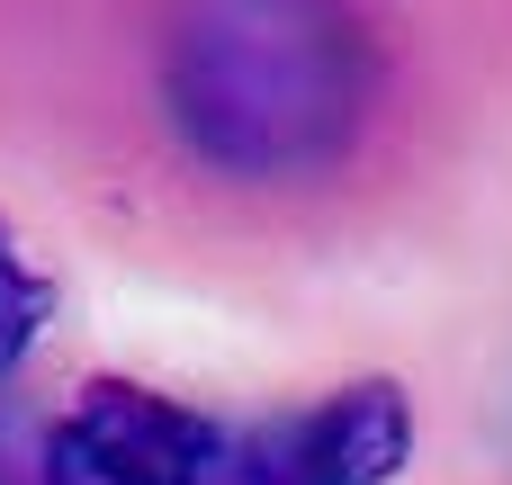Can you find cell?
<instances>
[{
    "instance_id": "1",
    "label": "cell",
    "mask_w": 512,
    "mask_h": 485,
    "mask_svg": "<svg viewBox=\"0 0 512 485\" xmlns=\"http://www.w3.org/2000/svg\"><path fill=\"white\" fill-rule=\"evenodd\" d=\"M369 36L342 0H180L162 90L180 144L225 180H306L369 117Z\"/></svg>"
},
{
    "instance_id": "3",
    "label": "cell",
    "mask_w": 512,
    "mask_h": 485,
    "mask_svg": "<svg viewBox=\"0 0 512 485\" xmlns=\"http://www.w3.org/2000/svg\"><path fill=\"white\" fill-rule=\"evenodd\" d=\"M414 459V405L396 378H351L333 405L216 450L207 485H396Z\"/></svg>"
},
{
    "instance_id": "2",
    "label": "cell",
    "mask_w": 512,
    "mask_h": 485,
    "mask_svg": "<svg viewBox=\"0 0 512 485\" xmlns=\"http://www.w3.org/2000/svg\"><path fill=\"white\" fill-rule=\"evenodd\" d=\"M216 423L135 387V378H90L45 450H36V485H207L216 477Z\"/></svg>"
},
{
    "instance_id": "4",
    "label": "cell",
    "mask_w": 512,
    "mask_h": 485,
    "mask_svg": "<svg viewBox=\"0 0 512 485\" xmlns=\"http://www.w3.org/2000/svg\"><path fill=\"white\" fill-rule=\"evenodd\" d=\"M45 315H54V288L18 261V243L0 234V378L36 351V333H45Z\"/></svg>"
}]
</instances>
